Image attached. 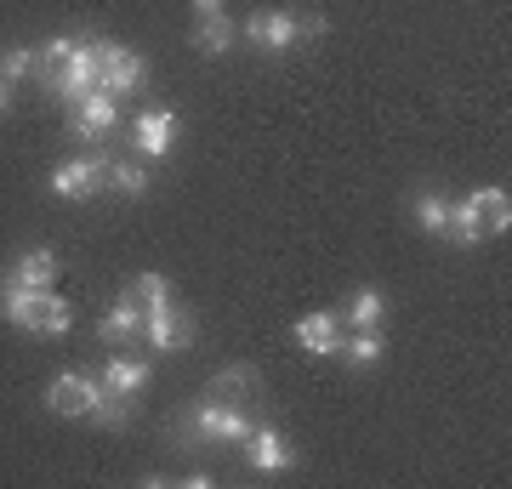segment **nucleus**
<instances>
[{"mask_svg": "<svg viewBox=\"0 0 512 489\" xmlns=\"http://www.w3.org/2000/svg\"><path fill=\"white\" fill-rule=\"evenodd\" d=\"M0 313L23 330V336H69L74 325V308L52 290H29V285H0Z\"/></svg>", "mask_w": 512, "mask_h": 489, "instance_id": "1", "label": "nucleus"}, {"mask_svg": "<svg viewBox=\"0 0 512 489\" xmlns=\"http://www.w3.org/2000/svg\"><path fill=\"white\" fill-rule=\"evenodd\" d=\"M256 421L239 410V404H222V399H194L188 404V438H200V444H245Z\"/></svg>", "mask_w": 512, "mask_h": 489, "instance_id": "2", "label": "nucleus"}, {"mask_svg": "<svg viewBox=\"0 0 512 489\" xmlns=\"http://www.w3.org/2000/svg\"><path fill=\"white\" fill-rule=\"evenodd\" d=\"M103 171H109V154H74V160H63L46 177V188H52L57 200H92L97 188H103Z\"/></svg>", "mask_w": 512, "mask_h": 489, "instance_id": "3", "label": "nucleus"}, {"mask_svg": "<svg viewBox=\"0 0 512 489\" xmlns=\"http://www.w3.org/2000/svg\"><path fill=\"white\" fill-rule=\"evenodd\" d=\"M114 126H120V97H109V91H86L69 109V137H80V143H103Z\"/></svg>", "mask_w": 512, "mask_h": 489, "instance_id": "4", "label": "nucleus"}, {"mask_svg": "<svg viewBox=\"0 0 512 489\" xmlns=\"http://www.w3.org/2000/svg\"><path fill=\"white\" fill-rule=\"evenodd\" d=\"M143 342L154 353H183V347H194V319L177 302H165V308L143 313Z\"/></svg>", "mask_w": 512, "mask_h": 489, "instance_id": "5", "label": "nucleus"}, {"mask_svg": "<svg viewBox=\"0 0 512 489\" xmlns=\"http://www.w3.org/2000/svg\"><path fill=\"white\" fill-rule=\"evenodd\" d=\"M461 205V217L473 222L484 239H495V234H507L512 228V200H507V188H473L467 200H456Z\"/></svg>", "mask_w": 512, "mask_h": 489, "instance_id": "6", "label": "nucleus"}, {"mask_svg": "<svg viewBox=\"0 0 512 489\" xmlns=\"http://www.w3.org/2000/svg\"><path fill=\"white\" fill-rule=\"evenodd\" d=\"M131 143H137L143 160H165L171 143H177V114L171 109H137V120H131Z\"/></svg>", "mask_w": 512, "mask_h": 489, "instance_id": "7", "label": "nucleus"}, {"mask_svg": "<svg viewBox=\"0 0 512 489\" xmlns=\"http://www.w3.org/2000/svg\"><path fill=\"white\" fill-rule=\"evenodd\" d=\"M239 35L251 40L256 52H296V12H251Z\"/></svg>", "mask_w": 512, "mask_h": 489, "instance_id": "8", "label": "nucleus"}, {"mask_svg": "<svg viewBox=\"0 0 512 489\" xmlns=\"http://www.w3.org/2000/svg\"><path fill=\"white\" fill-rule=\"evenodd\" d=\"M291 342L302 347V353H313V359H330L336 353V342H342V313H302L291 325Z\"/></svg>", "mask_w": 512, "mask_h": 489, "instance_id": "9", "label": "nucleus"}, {"mask_svg": "<svg viewBox=\"0 0 512 489\" xmlns=\"http://www.w3.org/2000/svg\"><path fill=\"white\" fill-rule=\"evenodd\" d=\"M46 410L63 416V421H86V410H92V376H80V370L52 376V387H46Z\"/></svg>", "mask_w": 512, "mask_h": 489, "instance_id": "10", "label": "nucleus"}, {"mask_svg": "<svg viewBox=\"0 0 512 489\" xmlns=\"http://www.w3.org/2000/svg\"><path fill=\"white\" fill-rule=\"evenodd\" d=\"M245 455H251L256 472H291L296 467L291 438L279 433V427H251V433H245Z\"/></svg>", "mask_w": 512, "mask_h": 489, "instance_id": "11", "label": "nucleus"}, {"mask_svg": "<svg viewBox=\"0 0 512 489\" xmlns=\"http://www.w3.org/2000/svg\"><path fill=\"white\" fill-rule=\"evenodd\" d=\"M148 376H154V364H148V359H137V353H114L97 381H103L109 393H120V399H137V393L148 387Z\"/></svg>", "mask_w": 512, "mask_h": 489, "instance_id": "12", "label": "nucleus"}, {"mask_svg": "<svg viewBox=\"0 0 512 489\" xmlns=\"http://www.w3.org/2000/svg\"><path fill=\"white\" fill-rule=\"evenodd\" d=\"M205 393H211V399H222V404H239V410H251L256 393H262V381H256L251 364H228V370H217V376H211V387H205Z\"/></svg>", "mask_w": 512, "mask_h": 489, "instance_id": "13", "label": "nucleus"}, {"mask_svg": "<svg viewBox=\"0 0 512 489\" xmlns=\"http://www.w3.org/2000/svg\"><path fill=\"white\" fill-rule=\"evenodd\" d=\"M97 336H103V342H114V347H126V342H137V336H143V308L131 302V290L109 302V313H103Z\"/></svg>", "mask_w": 512, "mask_h": 489, "instance_id": "14", "label": "nucleus"}, {"mask_svg": "<svg viewBox=\"0 0 512 489\" xmlns=\"http://www.w3.org/2000/svg\"><path fill=\"white\" fill-rule=\"evenodd\" d=\"M450 217H456V200L439 194V188H421L416 194V228L427 239H450Z\"/></svg>", "mask_w": 512, "mask_h": 489, "instance_id": "15", "label": "nucleus"}, {"mask_svg": "<svg viewBox=\"0 0 512 489\" xmlns=\"http://www.w3.org/2000/svg\"><path fill=\"white\" fill-rule=\"evenodd\" d=\"M57 279V251L52 245H35V251H23L12 262V285H29V290H52Z\"/></svg>", "mask_w": 512, "mask_h": 489, "instance_id": "16", "label": "nucleus"}, {"mask_svg": "<svg viewBox=\"0 0 512 489\" xmlns=\"http://www.w3.org/2000/svg\"><path fill=\"white\" fill-rule=\"evenodd\" d=\"M342 319H348L353 330H382V319H387V296H382L376 285H359V290L348 296Z\"/></svg>", "mask_w": 512, "mask_h": 489, "instance_id": "17", "label": "nucleus"}, {"mask_svg": "<svg viewBox=\"0 0 512 489\" xmlns=\"http://www.w3.org/2000/svg\"><path fill=\"white\" fill-rule=\"evenodd\" d=\"M234 40H239V23L228 18V12H217V18H200V23H194V46H200L205 57L234 52Z\"/></svg>", "mask_w": 512, "mask_h": 489, "instance_id": "18", "label": "nucleus"}, {"mask_svg": "<svg viewBox=\"0 0 512 489\" xmlns=\"http://www.w3.org/2000/svg\"><path fill=\"white\" fill-rule=\"evenodd\" d=\"M336 353H342L353 370H370V364H382L387 342H382V330H353V336H342V342H336Z\"/></svg>", "mask_w": 512, "mask_h": 489, "instance_id": "19", "label": "nucleus"}, {"mask_svg": "<svg viewBox=\"0 0 512 489\" xmlns=\"http://www.w3.org/2000/svg\"><path fill=\"white\" fill-rule=\"evenodd\" d=\"M103 188H114L120 200H143L148 194V171L137 160H114L109 154V171H103Z\"/></svg>", "mask_w": 512, "mask_h": 489, "instance_id": "20", "label": "nucleus"}, {"mask_svg": "<svg viewBox=\"0 0 512 489\" xmlns=\"http://www.w3.org/2000/svg\"><path fill=\"white\" fill-rule=\"evenodd\" d=\"M86 416L97 421V427H126L131 421V399H120V393H109L103 381H92V410Z\"/></svg>", "mask_w": 512, "mask_h": 489, "instance_id": "21", "label": "nucleus"}, {"mask_svg": "<svg viewBox=\"0 0 512 489\" xmlns=\"http://www.w3.org/2000/svg\"><path fill=\"white\" fill-rule=\"evenodd\" d=\"M131 302L143 313L165 308V302H171V279H165V273H137V279H131Z\"/></svg>", "mask_w": 512, "mask_h": 489, "instance_id": "22", "label": "nucleus"}, {"mask_svg": "<svg viewBox=\"0 0 512 489\" xmlns=\"http://www.w3.org/2000/svg\"><path fill=\"white\" fill-rule=\"evenodd\" d=\"M35 69H40V52H35V46H6V52H0V80H6V86L35 80Z\"/></svg>", "mask_w": 512, "mask_h": 489, "instance_id": "23", "label": "nucleus"}, {"mask_svg": "<svg viewBox=\"0 0 512 489\" xmlns=\"http://www.w3.org/2000/svg\"><path fill=\"white\" fill-rule=\"evenodd\" d=\"M325 35H330L325 12H296V46H319Z\"/></svg>", "mask_w": 512, "mask_h": 489, "instance_id": "24", "label": "nucleus"}, {"mask_svg": "<svg viewBox=\"0 0 512 489\" xmlns=\"http://www.w3.org/2000/svg\"><path fill=\"white\" fill-rule=\"evenodd\" d=\"M194 12H200V18H217V12H228V6H222V0H194Z\"/></svg>", "mask_w": 512, "mask_h": 489, "instance_id": "25", "label": "nucleus"}, {"mask_svg": "<svg viewBox=\"0 0 512 489\" xmlns=\"http://www.w3.org/2000/svg\"><path fill=\"white\" fill-rule=\"evenodd\" d=\"M6 109H12V86L0 80V120H6Z\"/></svg>", "mask_w": 512, "mask_h": 489, "instance_id": "26", "label": "nucleus"}]
</instances>
